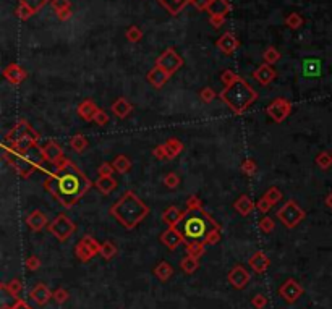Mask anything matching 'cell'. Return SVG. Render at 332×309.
<instances>
[{
    "label": "cell",
    "instance_id": "6da1fadb",
    "mask_svg": "<svg viewBox=\"0 0 332 309\" xmlns=\"http://www.w3.org/2000/svg\"><path fill=\"white\" fill-rule=\"evenodd\" d=\"M53 167L56 170L50 172L47 180L44 181V190L52 198H56L65 209H70L78 204V201L89 191L92 183L81 172V168L67 157Z\"/></svg>",
    "mask_w": 332,
    "mask_h": 309
},
{
    "label": "cell",
    "instance_id": "7a4b0ae2",
    "mask_svg": "<svg viewBox=\"0 0 332 309\" xmlns=\"http://www.w3.org/2000/svg\"><path fill=\"white\" fill-rule=\"evenodd\" d=\"M179 230L187 243H203L206 244L214 231L220 230V225L215 222L209 214L201 209H187L183 214V219L179 223Z\"/></svg>",
    "mask_w": 332,
    "mask_h": 309
},
{
    "label": "cell",
    "instance_id": "3957f363",
    "mask_svg": "<svg viewBox=\"0 0 332 309\" xmlns=\"http://www.w3.org/2000/svg\"><path fill=\"white\" fill-rule=\"evenodd\" d=\"M109 214L125 228H135L148 217L149 207L135 195V191H127L110 207Z\"/></svg>",
    "mask_w": 332,
    "mask_h": 309
},
{
    "label": "cell",
    "instance_id": "277c9868",
    "mask_svg": "<svg viewBox=\"0 0 332 309\" xmlns=\"http://www.w3.org/2000/svg\"><path fill=\"white\" fill-rule=\"evenodd\" d=\"M256 99H258V92L243 78H240V76H238L232 84L224 88V91H220V100L237 115L245 113L246 109H248Z\"/></svg>",
    "mask_w": 332,
    "mask_h": 309
},
{
    "label": "cell",
    "instance_id": "5b68a950",
    "mask_svg": "<svg viewBox=\"0 0 332 309\" xmlns=\"http://www.w3.org/2000/svg\"><path fill=\"white\" fill-rule=\"evenodd\" d=\"M2 149H4V159L17 170V173L21 178H28V176H31V173L36 172L42 165L44 160L42 152L37 144L31 146L29 149L21 152H15L9 148H5V146H2Z\"/></svg>",
    "mask_w": 332,
    "mask_h": 309
},
{
    "label": "cell",
    "instance_id": "8992f818",
    "mask_svg": "<svg viewBox=\"0 0 332 309\" xmlns=\"http://www.w3.org/2000/svg\"><path fill=\"white\" fill-rule=\"evenodd\" d=\"M305 217H306V212L293 199L287 201V203L277 211V219H279L282 225L287 228L298 227V223H302Z\"/></svg>",
    "mask_w": 332,
    "mask_h": 309
},
{
    "label": "cell",
    "instance_id": "52a82bcc",
    "mask_svg": "<svg viewBox=\"0 0 332 309\" xmlns=\"http://www.w3.org/2000/svg\"><path fill=\"white\" fill-rule=\"evenodd\" d=\"M47 230H49V233H52L59 239V241H67V239L75 233L76 225L65 214H59L57 217L49 223Z\"/></svg>",
    "mask_w": 332,
    "mask_h": 309
},
{
    "label": "cell",
    "instance_id": "ba28073f",
    "mask_svg": "<svg viewBox=\"0 0 332 309\" xmlns=\"http://www.w3.org/2000/svg\"><path fill=\"white\" fill-rule=\"evenodd\" d=\"M99 251H101V243H97V239L89 235L83 236L75 246V256L81 262L91 261L94 256H97Z\"/></svg>",
    "mask_w": 332,
    "mask_h": 309
},
{
    "label": "cell",
    "instance_id": "9c48e42d",
    "mask_svg": "<svg viewBox=\"0 0 332 309\" xmlns=\"http://www.w3.org/2000/svg\"><path fill=\"white\" fill-rule=\"evenodd\" d=\"M266 112L275 123H282L292 113V102L285 97H277L267 105Z\"/></svg>",
    "mask_w": 332,
    "mask_h": 309
},
{
    "label": "cell",
    "instance_id": "30bf717a",
    "mask_svg": "<svg viewBox=\"0 0 332 309\" xmlns=\"http://www.w3.org/2000/svg\"><path fill=\"white\" fill-rule=\"evenodd\" d=\"M34 133H36V131L33 130V127H31L25 118H20V120L17 121V125H15V127L9 131V133L5 135L4 144L9 146V148H12L13 144H17V143H18L20 140H23L25 136L34 135Z\"/></svg>",
    "mask_w": 332,
    "mask_h": 309
},
{
    "label": "cell",
    "instance_id": "8fae6325",
    "mask_svg": "<svg viewBox=\"0 0 332 309\" xmlns=\"http://www.w3.org/2000/svg\"><path fill=\"white\" fill-rule=\"evenodd\" d=\"M279 295L285 301V303H295V301L303 295V287L300 285L297 280L289 279L287 282H284L279 288Z\"/></svg>",
    "mask_w": 332,
    "mask_h": 309
},
{
    "label": "cell",
    "instance_id": "7c38bea8",
    "mask_svg": "<svg viewBox=\"0 0 332 309\" xmlns=\"http://www.w3.org/2000/svg\"><path fill=\"white\" fill-rule=\"evenodd\" d=\"M182 65H183V60H182L179 55H177L174 49L165 50V52L157 58V67H160L162 70L167 72L169 75H174Z\"/></svg>",
    "mask_w": 332,
    "mask_h": 309
},
{
    "label": "cell",
    "instance_id": "4fadbf2b",
    "mask_svg": "<svg viewBox=\"0 0 332 309\" xmlns=\"http://www.w3.org/2000/svg\"><path fill=\"white\" fill-rule=\"evenodd\" d=\"M41 152H42L44 162H47V164H50V165H57L59 162L65 159L60 144L56 141H47L44 146H41Z\"/></svg>",
    "mask_w": 332,
    "mask_h": 309
},
{
    "label": "cell",
    "instance_id": "5bb4252c",
    "mask_svg": "<svg viewBox=\"0 0 332 309\" xmlns=\"http://www.w3.org/2000/svg\"><path fill=\"white\" fill-rule=\"evenodd\" d=\"M160 243L167 246L171 251H175L182 243H185V238L182 235V231L179 230V227H169L165 231H162Z\"/></svg>",
    "mask_w": 332,
    "mask_h": 309
},
{
    "label": "cell",
    "instance_id": "9a60e30c",
    "mask_svg": "<svg viewBox=\"0 0 332 309\" xmlns=\"http://www.w3.org/2000/svg\"><path fill=\"white\" fill-rule=\"evenodd\" d=\"M227 280L234 288L237 290H243L250 282V272H246V269L243 266H235L230 270L227 275Z\"/></svg>",
    "mask_w": 332,
    "mask_h": 309
},
{
    "label": "cell",
    "instance_id": "2e32d148",
    "mask_svg": "<svg viewBox=\"0 0 332 309\" xmlns=\"http://www.w3.org/2000/svg\"><path fill=\"white\" fill-rule=\"evenodd\" d=\"M26 225L33 230V231H41L42 228L49 227V219L42 211L36 209L31 212L28 217H26Z\"/></svg>",
    "mask_w": 332,
    "mask_h": 309
},
{
    "label": "cell",
    "instance_id": "e0dca14e",
    "mask_svg": "<svg viewBox=\"0 0 332 309\" xmlns=\"http://www.w3.org/2000/svg\"><path fill=\"white\" fill-rule=\"evenodd\" d=\"M29 298L33 299L37 306H44L52 299V291L45 287L44 283H37L36 287L29 291Z\"/></svg>",
    "mask_w": 332,
    "mask_h": 309
},
{
    "label": "cell",
    "instance_id": "ac0fdd59",
    "mask_svg": "<svg viewBox=\"0 0 332 309\" xmlns=\"http://www.w3.org/2000/svg\"><path fill=\"white\" fill-rule=\"evenodd\" d=\"M185 211H180L177 206H171L162 212V222L165 223L167 227H179V223L183 219Z\"/></svg>",
    "mask_w": 332,
    "mask_h": 309
},
{
    "label": "cell",
    "instance_id": "d6986e66",
    "mask_svg": "<svg viewBox=\"0 0 332 309\" xmlns=\"http://www.w3.org/2000/svg\"><path fill=\"white\" fill-rule=\"evenodd\" d=\"M248 264H250V267H251L256 274H262V272H266V270H267L269 264H271V261H269V258H267L262 251H256V253H254L253 256L250 258Z\"/></svg>",
    "mask_w": 332,
    "mask_h": 309
},
{
    "label": "cell",
    "instance_id": "ffe728a7",
    "mask_svg": "<svg viewBox=\"0 0 332 309\" xmlns=\"http://www.w3.org/2000/svg\"><path fill=\"white\" fill-rule=\"evenodd\" d=\"M97 110H99V107L96 105V102L92 99H84L83 102L78 105V115L84 121L94 120Z\"/></svg>",
    "mask_w": 332,
    "mask_h": 309
},
{
    "label": "cell",
    "instance_id": "44dd1931",
    "mask_svg": "<svg viewBox=\"0 0 332 309\" xmlns=\"http://www.w3.org/2000/svg\"><path fill=\"white\" fill-rule=\"evenodd\" d=\"M110 110L115 117L127 118L131 113V110H133V105H131L125 97H119L117 100H114V104L110 105Z\"/></svg>",
    "mask_w": 332,
    "mask_h": 309
},
{
    "label": "cell",
    "instance_id": "7402d4cb",
    "mask_svg": "<svg viewBox=\"0 0 332 309\" xmlns=\"http://www.w3.org/2000/svg\"><path fill=\"white\" fill-rule=\"evenodd\" d=\"M4 76L7 80H9L12 84H20V83H23L26 80V72L23 70L21 67H18V65H10V67H7L5 70H4Z\"/></svg>",
    "mask_w": 332,
    "mask_h": 309
},
{
    "label": "cell",
    "instance_id": "603a6c76",
    "mask_svg": "<svg viewBox=\"0 0 332 309\" xmlns=\"http://www.w3.org/2000/svg\"><path fill=\"white\" fill-rule=\"evenodd\" d=\"M253 78L259 84H262V86H267V84L275 78V72L269 65H261L258 70L253 73Z\"/></svg>",
    "mask_w": 332,
    "mask_h": 309
},
{
    "label": "cell",
    "instance_id": "cb8c5ba5",
    "mask_svg": "<svg viewBox=\"0 0 332 309\" xmlns=\"http://www.w3.org/2000/svg\"><path fill=\"white\" fill-rule=\"evenodd\" d=\"M234 207L235 211L243 215V217H246V215H250L253 212V209H256V204L253 203V201L246 196V195H242L240 198H238L235 203H234Z\"/></svg>",
    "mask_w": 332,
    "mask_h": 309
},
{
    "label": "cell",
    "instance_id": "d4e9b609",
    "mask_svg": "<svg viewBox=\"0 0 332 309\" xmlns=\"http://www.w3.org/2000/svg\"><path fill=\"white\" fill-rule=\"evenodd\" d=\"M169 76H171V75L162 70L160 67H156V68H152V70L148 73V81L152 84L154 88L159 89V88H162V86H164V84L167 83Z\"/></svg>",
    "mask_w": 332,
    "mask_h": 309
},
{
    "label": "cell",
    "instance_id": "484cf974",
    "mask_svg": "<svg viewBox=\"0 0 332 309\" xmlns=\"http://www.w3.org/2000/svg\"><path fill=\"white\" fill-rule=\"evenodd\" d=\"M94 187L102 193V195H109L115 188H117V180L114 176H99V178L94 181Z\"/></svg>",
    "mask_w": 332,
    "mask_h": 309
},
{
    "label": "cell",
    "instance_id": "4316f807",
    "mask_svg": "<svg viewBox=\"0 0 332 309\" xmlns=\"http://www.w3.org/2000/svg\"><path fill=\"white\" fill-rule=\"evenodd\" d=\"M164 148H165V152H167V159L172 160L183 151V144H182V141L179 140V138H169V140L164 143Z\"/></svg>",
    "mask_w": 332,
    "mask_h": 309
},
{
    "label": "cell",
    "instance_id": "83f0119b",
    "mask_svg": "<svg viewBox=\"0 0 332 309\" xmlns=\"http://www.w3.org/2000/svg\"><path fill=\"white\" fill-rule=\"evenodd\" d=\"M154 275H156L160 282L169 280V279H171V277L174 275V267H172V264H169L167 261L159 262V264L154 267Z\"/></svg>",
    "mask_w": 332,
    "mask_h": 309
},
{
    "label": "cell",
    "instance_id": "f1b7e54d",
    "mask_svg": "<svg viewBox=\"0 0 332 309\" xmlns=\"http://www.w3.org/2000/svg\"><path fill=\"white\" fill-rule=\"evenodd\" d=\"M112 165L117 173H128L130 168H131V160L125 156V154H120V156L114 159Z\"/></svg>",
    "mask_w": 332,
    "mask_h": 309
},
{
    "label": "cell",
    "instance_id": "f546056e",
    "mask_svg": "<svg viewBox=\"0 0 332 309\" xmlns=\"http://www.w3.org/2000/svg\"><path fill=\"white\" fill-rule=\"evenodd\" d=\"M180 269H182V272H185L187 275L195 274L196 270L199 269V259L193 258V256H187V258H183V259H182V262H180Z\"/></svg>",
    "mask_w": 332,
    "mask_h": 309
},
{
    "label": "cell",
    "instance_id": "4dcf8cb0",
    "mask_svg": "<svg viewBox=\"0 0 332 309\" xmlns=\"http://www.w3.org/2000/svg\"><path fill=\"white\" fill-rule=\"evenodd\" d=\"M217 45H219L220 50L224 53H232V52L235 50V47H237V41H235V37L232 36V34H224L222 39L217 42Z\"/></svg>",
    "mask_w": 332,
    "mask_h": 309
},
{
    "label": "cell",
    "instance_id": "1f68e13d",
    "mask_svg": "<svg viewBox=\"0 0 332 309\" xmlns=\"http://www.w3.org/2000/svg\"><path fill=\"white\" fill-rule=\"evenodd\" d=\"M70 146H72V149L75 152H84L89 148V143H88L86 136L84 135H75V136H72V140H70Z\"/></svg>",
    "mask_w": 332,
    "mask_h": 309
},
{
    "label": "cell",
    "instance_id": "d6a6232c",
    "mask_svg": "<svg viewBox=\"0 0 332 309\" xmlns=\"http://www.w3.org/2000/svg\"><path fill=\"white\" fill-rule=\"evenodd\" d=\"M115 254H117V246H115L112 241H104L101 243V251H99V256L105 261H110Z\"/></svg>",
    "mask_w": 332,
    "mask_h": 309
},
{
    "label": "cell",
    "instance_id": "836d02e7",
    "mask_svg": "<svg viewBox=\"0 0 332 309\" xmlns=\"http://www.w3.org/2000/svg\"><path fill=\"white\" fill-rule=\"evenodd\" d=\"M160 2L172 15H177L185 5L190 2V0H160Z\"/></svg>",
    "mask_w": 332,
    "mask_h": 309
},
{
    "label": "cell",
    "instance_id": "e575fe53",
    "mask_svg": "<svg viewBox=\"0 0 332 309\" xmlns=\"http://www.w3.org/2000/svg\"><path fill=\"white\" fill-rule=\"evenodd\" d=\"M316 165L322 170H329L332 167V154L330 152H319L318 156H316Z\"/></svg>",
    "mask_w": 332,
    "mask_h": 309
},
{
    "label": "cell",
    "instance_id": "d590c367",
    "mask_svg": "<svg viewBox=\"0 0 332 309\" xmlns=\"http://www.w3.org/2000/svg\"><path fill=\"white\" fill-rule=\"evenodd\" d=\"M204 251H206V244H203V243H187L188 256H193V258L199 259L204 254Z\"/></svg>",
    "mask_w": 332,
    "mask_h": 309
},
{
    "label": "cell",
    "instance_id": "8d00e7d4",
    "mask_svg": "<svg viewBox=\"0 0 332 309\" xmlns=\"http://www.w3.org/2000/svg\"><path fill=\"white\" fill-rule=\"evenodd\" d=\"M282 196H284L282 191L277 188V187H271V188H269V190L264 193V198H266L272 206H275L277 203H279V201L282 199Z\"/></svg>",
    "mask_w": 332,
    "mask_h": 309
},
{
    "label": "cell",
    "instance_id": "74e56055",
    "mask_svg": "<svg viewBox=\"0 0 332 309\" xmlns=\"http://www.w3.org/2000/svg\"><path fill=\"white\" fill-rule=\"evenodd\" d=\"M4 290L9 291L13 298H17L20 295V291L23 290V285H21V282L18 279H13L9 283H4Z\"/></svg>",
    "mask_w": 332,
    "mask_h": 309
},
{
    "label": "cell",
    "instance_id": "f35d334b",
    "mask_svg": "<svg viewBox=\"0 0 332 309\" xmlns=\"http://www.w3.org/2000/svg\"><path fill=\"white\" fill-rule=\"evenodd\" d=\"M229 10V5L224 2V0H214V2H211L209 4V12L212 13V15H220L222 13H226Z\"/></svg>",
    "mask_w": 332,
    "mask_h": 309
},
{
    "label": "cell",
    "instance_id": "ab89813d",
    "mask_svg": "<svg viewBox=\"0 0 332 309\" xmlns=\"http://www.w3.org/2000/svg\"><path fill=\"white\" fill-rule=\"evenodd\" d=\"M258 227H259V230L262 231V233L269 235V233H272V231H274L275 222H274L271 217H262V219L259 220V223H258Z\"/></svg>",
    "mask_w": 332,
    "mask_h": 309
},
{
    "label": "cell",
    "instance_id": "60d3db41",
    "mask_svg": "<svg viewBox=\"0 0 332 309\" xmlns=\"http://www.w3.org/2000/svg\"><path fill=\"white\" fill-rule=\"evenodd\" d=\"M21 2H23V9L29 13V12H36L37 9H41L47 0H21Z\"/></svg>",
    "mask_w": 332,
    "mask_h": 309
},
{
    "label": "cell",
    "instance_id": "b9f144b4",
    "mask_svg": "<svg viewBox=\"0 0 332 309\" xmlns=\"http://www.w3.org/2000/svg\"><path fill=\"white\" fill-rule=\"evenodd\" d=\"M256 170H258V165H256V162H254L253 159H245L243 160L242 172L245 175H254V173H256Z\"/></svg>",
    "mask_w": 332,
    "mask_h": 309
},
{
    "label": "cell",
    "instance_id": "7bdbcfd3",
    "mask_svg": "<svg viewBox=\"0 0 332 309\" xmlns=\"http://www.w3.org/2000/svg\"><path fill=\"white\" fill-rule=\"evenodd\" d=\"M68 291L65 290V288H57V290H53L52 291V298H53V301L56 303H59V304H64L65 301L68 299Z\"/></svg>",
    "mask_w": 332,
    "mask_h": 309
},
{
    "label": "cell",
    "instance_id": "ee69618b",
    "mask_svg": "<svg viewBox=\"0 0 332 309\" xmlns=\"http://www.w3.org/2000/svg\"><path fill=\"white\" fill-rule=\"evenodd\" d=\"M164 184L167 188H171V190H174V188H177L180 184V178H179V175L177 173H167L165 176H164Z\"/></svg>",
    "mask_w": 332,
    "mask_h": 309
},
{
    "label": "cell",
    "instance_id": "f6af8a7d",
    "mask_svg": "<svg viewBox=\"0 0 332 309\" xmlns=\"http://www.w3.org/2000/svg\"><path fill=\"white\" fill-rule=\"evenodd\" d=\"M215 97H217V94H215V91H212L211 88H204V89L199 91V99L206 104H211Z\"/></svg>",
    "mask_w": 332,
    "mask_h": 309
},
{
    "label": "cell",
    "instance_id": "bcb514c9",
    "mask_svg": "<svg viewBox=\"0 0 332 309\" xmlns=\"http://www.w3.org/2000/svg\"><path fill=\"white\" fill-rule=\"evenodd\" d=\"M114 172H115V168L112 165V162H104V164H101L97 168L99 176H110Z\"/></svg>",
    "mask_w": 332,
    "mask_h": 309
},
{
    "label": "cell",
    "instance_id": "7dc6e473",
    "mask_svg": "<svg viewBox=\"0 0 332 309\" xmlns=\"http://www.w3.org/2000/svg\"><path fill=\"white\" fill-rule=\"evenodd\" d=\"M256 209H258V211H259L261 214H267L269 211L272 209V204L269 203V201H267V199H266L264 196H262V198H261V199L258 201V203H256Z\"/></svg>",
    "mask_w": 332,
    "mask_h": 309
},
{
    "label": "cell",
    "instance_id": "c3c4849f",
    "mask_svg": "<svg viewBox=\"0 0 332 309\" xmlns=\"http://www.w3.org/2000/svg\"><path fill=\"white\" fill-rule=\"evenodd\" d=\"M92 121H94L96 125H99V127H104V125H107V123H109V115L105 113V110L99 109L97 113H96V117H94V120H92Z\"/></svg>",
    "mask_w": 332,
    "mask_h": 309
},
{
    "label": "cell",
    "instance_id": "681fc988",
    "mask_svg": "<svg viewBox=\"0 0 332 309\" xmlns=\"http://www.w3.org/2000/svg\"><path fill=\"white\" fill-rule=\"evenodd\" d=\"M201 207H203V203L198 196L193 195L187 199V209H201Z\"/></svg>",
    "mask_w": 332,
    "mask_h": 309
},
{
    "label": "cell",
    "instance_id": "f907efd6",
    "mask_svg": "<svg viewBox=\"0 0 332 309\" xmlns=\"http://www.w3.org/2000/svg\"><path fill=\"white\" fill-rule=\"evenodd\" d=\"M39 267H41V259L37 256H34V254L26 259V269L28 270H37Z\"/></svg>",
    "mask_w": 332,
    "mask_h": 309
},
{
    "label": "cell",
    "instance_id": "816d5d0a",
    "mask_svg": "<svg viewBox=\"0 0 332 309\" xmlns=\"http://www.w3.org/2000/svg\"><path fill=\"white\" fill-rule=\"evenodd\" d=\"M251 304L256 309H262V307H266V304H267V298L264 295H254L253 299H251Z\"/></svg>",
    "mask_w": 332,
    "mask_h": 309
},
{
    "label": "cell",
    "instance_id": "f5cc1de1",
    "mask_svg": "<svg viewBox=\"0 0 332 309\" xmlns=\"http://www.w3.org/2000/svg\"><path fill=\"white\" fill-rule=\"evenodd\" d=\"M152 154H154V157H156L157 160H167V152H165L164 144H160V146H157V148H154Z\"/></svg>",
    "mask_w": 332,
    "mask_h": 309
},
{
    "label": "cell",
    "instance_id": "db71d44e",
    "mask_svg": "<svg viewBox=\"0 0 332 309\" xmlns=\"http://www.w3.org/2000/svg\"><path fill=\"white\" fill-rule=\"evenodd\" d=\"M279 52H277L275 49H267V52L264 53V58H266V61L267 64H274V61H277L279 60Z\"/></svg>",
    "mask_w": 332,
    "mask_h": 309
},
{
    "label": "cell",
    "instance_id": "11a10c76",
    "mask_svg": "<svg viewBox=\"0 0 332 309\" xmlns=\"http://www.w3.org/2000/svg\"><path fill=\"white\" fill-rule=\"evenodd\" d=\"M237 78H238V76H237L234 72H230V70H226V72L222 73V81H224V84H226V86H229V84H232V83H234Z\"/></svg>",
    "mask_w": 332,
    "mask_h": 309
},
{
    "label": "cell",
    "instance_id": "9f6ffc18",
    "mask_svg": "<svg viewBox=\"0 0 332 309\" xmlns=\"http://www.w3.org/2000/svg\"><path fill=\"white\" fill-rule=\"evenodd\" d=\"M220 239V230H217V231H214V233L207 238V241H206V244L209 246V244H215Z\"/></svg>",
    "mask_w": 332,
    "mask_h": 309
},
{
    "label": "cell",
    "instance_id": "6f0895ef",
    "mask_svg": "<svg viewBox=\"0 0 332 309\" xmlns=\"http://www.w3.org/2000/svg\"><path fill=\"white\" fill-rule=\"evenodd\" d=\"M12 309H33V307H31V306L26 303V301H23V299L18 298V299H17V303H15V304L12 306Z\"/></svg>",
    "mask_w": 332,
    "mask_h": 309
},
{
    "label": "cell",
    "instance_id": "680465c9",
    "mask_svg": "<svg viewBox=\"0 0 332 309\" xmlns=\"http://www.w3.org/2000/svg\"><path fill=\"white\" fill-rule=\"evenodd\" d=\"M140 36H141L140 31H138L136 28H133V29L128 31V39H130V41H138V39H140Z\"/></svg>",
    "mask_w": 332,
    "mask_h": 309
},
{
    "label": "cell",
    "instance_id": "91938a15",
    "mask_svg": "<svg viewBox=\"0 0 332 309\" xmlns=\"http://www.w3.org/2000/svg\"><path fill=\"white\" fill-rule=\"evenodd\" d=\"M193 5H196L198 9H203V7H209V4H207V0H191Z\"/></svg>",
    "mask_w": 332,
    "mask_h": 309
},
{
    "label": "cell",
    "instance_id": "94428289",
    "mask_svg": "<svg viewBox=\"0 0 332 309\" xmlns=\"http://www.w3.org/2000/svg\"><path fill=\"white\" fill-rule=\"evenodd\" d=\"M289 25H290L292 28H297V26L300 25V20L295 17V15H293V17H290V18H289Z\"/></svg>",
    "mask_w": 332,
    "mask_h": 309
},
{
    "label": "cell",
    "instance_id": "6125c7cd",
    "mask_svg": "<svg viewBox=\"0 0 332 309\" xmlns=\"http://www.w3.org/2000/svg\"><path fill=\"white\" fill-rule=\"evenodd\" d=\"M324 203H326V206H327L329 209L332 211V191H330L329 195L326 196V199H324Z\"/></svg>",
    "mask_w": 332,
    "mask_h": 309
},
{
    "label": "cell",
    "instance_id": "be15d7a7",
    "mask_svg": "<svg viewBox=\"0 0 332 309\" xmlns=\"http://www.w3.org/2000/svg\"><path fill=\"white\" fill-rule=\"evenodd\" d=\"M2 309H12V306H7V304H4V306H2Z\"/></svg>",
    "mask_w": 332,
    "mask_h": 309
},
{
    "label": "cell",
    "instance_id": "e7e4bbea",
    "mask_svg": "<svg viewBox=\"0 0 332 309\" xmlns=\"http://www.w3.org/2000/svg\"><path fill=\"white\" fill-rule=\"evenodd\" d=\"M330 154H332V152H330Z\"/></svg>",
    "mask_w": 332,
    "mask_h": 309
}]
</instances>
